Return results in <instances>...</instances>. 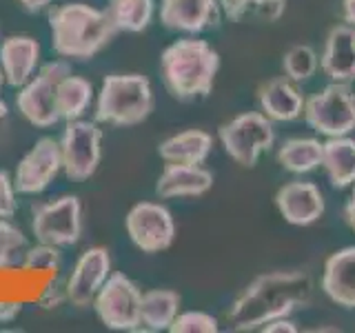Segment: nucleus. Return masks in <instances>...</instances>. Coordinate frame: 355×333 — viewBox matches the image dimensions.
Here are the masks:
<instances>
[{"instance_id":"obj_1","label":"nucleus","mask_w":355,"mask_h":333,"mask_svg":"<svg viewBox=\"0 0 355 333\" xmlns=\"http://www.w3.org/2000/svg\"><path fill=\"white\" fill-rule=\"evenodd\" d=\"M313 296V280L306 271H271L258 275L233 300L227 311L231 331H255L306 307Z\"/></svg>"},{"instance_id":"obj_2","label":"nucleus","mask_w":355,"mask_h":333,"mask_svg":"<svg viewBox=\"0 0 355 333\" xmlns=\"http://www.w3.org/2000/svg\"><path fill=\"white\" fill-rule=\"evenodd\" d=\"M51 47L64 60H89L116 38V25L105 9L67 3L49 11Z\"/></svg>"},{"instance_id":"obj_3","label":"nucleus","mask_w":355,"mask_h":333,"mask_svg":"<svg viewBox=\"0 0 355 333\" xmlns=\"http://www.w3.org/2000/svg\"><path fill=\"white\" fill-rule=\"evenodd\" d=\"M220 69V53L207 40L180 38L171 42L160 56L162 83L175 100L191 103L207 98Z\"/></svg>"},{"instance_id":"obj_4","label":"nucleus","mask_w":355,"mask_h":333,"mask_svg":"<svg viewBox=\"0 0 355 333\" xmlns=\"http://www.w3.org/2000/svg\"><path fill=\"white\" fill-rule=\"evenodd\" d=\"M153 107V87L147 76L111 74L100 85L94 118L100 125L136 127L151 116Z\"/></svg>"},{"instance_id":"obj_5","label":"nucleus","mask_w":355,"mask_h":333,"mask_svg":"<svg viewBox=\"0 0 355 333\" xmlns=\"http://www.w3.org/2000/svg\"><path fill=\"white\" fill-rule=\"evenodd\" d=\"M67 74H71L69 60H51L42 65L36 76L18 89L16 109L29 125L49 129L60 122L58 111H55V92H58V83Z\"/></svg>"},{"instance_id":"obj_6","label":"nucleus","mask_w":355,"mask_h":333,"mask_svg":"<svg viewBox=\"0 0 355 333\" xmlns=\"http://www.w3.org/2000/svg\"><path fill=\"white\" fill-rule=\"evenodd\" d=\"M304 120L320 136H349L355 129V92L351 83H331L304 100Z\"/></svg>"},{"instance_id":"obj_7","label":"nucleus","mask_w":355,"mask_h":333,"mask_svg":"<svg viewBox=\"0 0 355 333\" xmlns=\"http://www.w3.org/2000/svg\"><path fill=\"white\" fill-rule=\"evenodd\" d=\"M218 138L227 155L244 169L258 162L262 151H269L275 142L273 122L262 111H247L218 129Z\"/></svg>"},{"instance_id":"obj_8","label":"nucleus","mask_w":355,"mask_h":333,"mask_svg":"<svg viewBox=\"0 0 355 333\" xmlns=\"http://www.w3.org/2000/svg\"><path fill=\"white\" fill-rule=\"evenodd\" d=\"M62 171L71 182L89 180L103 160V129L100 122L69 120L60 136Z\"/></svg>"},{"instance_id":"obj_9","label":"nucleus","mask_w":355,"mask_h":333,"mask_svg":"<svg viewBox=\"0 0 355 333\" xmlns=\"http://www.w3.org/2000/svg\"><path fill=\"white\" fill-rule=\"evenodd\" d=\"M142 289L122 271H111L94 298L100 322L111 331H140Z\"/></svg>"},{"instance_id":"obj_10","label":"nucleus","mask_w":355,"mask_h":333,"mask_svg":"<svg viewBox=\"0 0 355 333\" xmlns=\"http://www.w3.org/2000/svg\"><path fill=\"white\" fill-rule=\"evenodd\" d=\"M31 231L38 242L71 247L83 236V203L78 196H60L31 209Z\"/></svg>"},{"instance_id":"obj_11","label":"nucleus","mask_w":355,"mask_h":333,"mask_svg":"<svg viewBox=\"0 0 355 333\" xmlns=\"http://www.w3.org/2000/svg\"><path fill=\"white\" fill-rule=\"evenodd\" d=\"M127 236L142 253H160L175 240V220L160 203H138L125 218Z\"/></svg>"},{"instance_id":"obj_12","label":"nucleus","mask_w":355,"mask_h":333,"mask_svg":"<svg viewBox=\"0 0 355 333\" xmlns=\"http://www.w3.org/2000/svg\"><path fill=\"white\" fill-rule=\"evenodd\" d=\"M60 171H62L60 140H55L51 136H42L22 155L16 166L14 173L16 191L25 196L42 194L44 189H49V185L58 178Z\"/></svg>"},{"instance_id":"obj_13","label":"nucleus","mask_w":355,"mask_h":333,"mask_svg":"<svg viewBox=\"0 0 355 333\" xmlns=\"http://www.w3.org/2000/svg\"><path fill=\"white\" fill-rule=\"evenodd\" d=\"M111 275V255L105 247H89L76 260L73 269L67 278L64 298L78 309L92 307L100 287Z\"/></svg>"},{"instance_id":"obj_14","label":"nucleus","mask_w":355,"mask_h":333,"mask_svg":"<svg viewBox=\"0 0 355 333\" xmlns=\"http://www.w3.org/2000/svg\"><path fill=\"white\" fill-rule=\"evenodd\" d=\"M275 207L288 225L306 227L324 214V196L313 182L293 180L277 189Z\"/></svg>"},{"instance_id":"obj_15","label":"nucleus","mask_w":355,"mask_h":333,"mask_svg":"<svg viewBox=\"0 0 355 333\" xmlns=\"http://www.w3.org/2000/svg\"><path fill=\"white\" fill-rule=\"evenodd\" d=\"M218 18V0H160V22L171 31L200 33L216 27Z\"/></svg>"},{"instance_id":"obj_16","label":"nucleus","mask_w":355,"mask_h":333,"mask_svg":"<svg viewBox=\"0 0 355 333\" xmlns=\"http://www.w3.org/2000/svg\"><path fill=\"white\" fill-rule=\"evenodd\" d=\"M0 69L9 87L20 89L40 69V42L31 36H7L0 42Z\"/></svg>"},{"instance_id":"obj_17","label":"nucleus","mask_w":355,"mask_h":333,"mask_svg":"<svg viewBox=\"0 0 355 333\" xmlns=\"http://www.w3.org/2000/svg\"><path fill=\"white\" fill-rule=\"evenodd\" d=\"M320 69L331 83L355 80V27L347 22L331 27L320 56Z\"/></svg>"},{"instance_id":"obj_18","label":"nucleus","mask_w":355,"mask_h":333,"mask_svg":"<svg viewBox=\"0 0 355 333\" xmlns=\"http://www.w3.org/2000/svg\"><path fill=\"white\" fill-rule=\"evenodd\" d=\"M214 187V173L202 164L166 162L155 182V194L160 198H198Z\"/></svg>"},{"instance_id":"obj_19","label":"nucleus","mask_w":355,"mask_h":333,"mask_svg":"<svg viewBox=\"0 0 355 333\" xmlns=\"http://www.w3.org/2000/svg\"><path fill=\"white\" fill-rule=\"evenodd\" d=\"M260 111L271 122H291L297 120L304 111V98L293 80L286 76L271 78L258 89Z\"/></svg>"},{"instance_id":"obj_20","label":"nucleus","mask_w":355,"mask_h":333,"mask_svg":"<svg viewBox=\"0 0 355 333\" xmlns=\"http://www.w3.org/2000/svg\"><path fill=\"white\" fill-rule=\"evenodd\" d=\"M322 291L331 302L355 309V247H344L329 255L322 273Z\"/></svg>"},{"instance_id":"obj_21","label":"nucleus","mask_w":355,"mask_h":333,"mask_svg":"<svg viewBox=\"0 0 355 333\" xmlns=\"http://www.w3.org/2000/svg\"><path fill=\"white\" fill-rule=\"evenodd\" d=\"M211 149H214V138L202 129H187L175 133V136L164 138L158 144V155L164 162H180V164H205Z\"/></svg>"},{"instance_id":"obj_22","label":"nucleus","mask_w":355,"mask_h":333,"mask_svg":"<svg viewBox=\"0 0 355 333\" xmlns=\"http://www.w3.org/2000/svg\"><path fill=\"white\" fill-rule=\"evenodd\" d=\"M322 169L331 187L347 189L355 185V140L349 136L329 138L322 147Z\"/></svg>"},{"instance_id":"obj_23","label":"nucleus","mask_w":355,"mask_h":333,"mask_svg":"<svg viewBox=\"0 0 355 333\" xmlns=\"http://www.w3.org/2000/svg\"><path fill=\"white\" fill-rule=\"evenodd\" d=\"M182 298L173 289H149L142 293L140 302V329L144 331H169L180 311Z\"/></svg>"},{"instance_id":"obj_24","label":"nucleus","mask_w":355,"mask_h":333,"mask_svg":"<svg viewBox=\"0 0 355 333\" xmlns=\"http://www.w3.org/2000/svg\"><path fill=\"white\" fill-rule=\"evenodd\" d=\"M94 85L83 76L67 74L58 83V92H55V111L58 118L69 122L83 118L94 100Z\"/></svg>"},{"instance_id":"obj_25","label":"nucleus","mask_w":355,"mask_h":333,"mask_svg":"<svg viewBox=\"0 0 355 333\" xmlns=\"http://www.w3.org/2000/svg\"><path fill=\"white\" fill-rule=\"evenodd\" d=\"M322 147L324 142L315 138H291L277 149V162L291 173H309L322 164Z\"/></svg>"},{"instance_id":"obj_26","label":"nucleus","mask_w":355,"mask_h":333,"mask_svg":"<svg viewBox=\"0 0 355 333\" xmlns=\"http://www.w3.org/2000/svg\"><path fill=\"white\" fill-rule=\"evenodd\" d=\"M105 11L118 31L140 33L151 25L155 0H107Z\"/></svg>"},{"instance_id":"obj_27","label":"nucleus","mask_w":355,"mask_h":333,"mask_svg":"<svg viewBox=\"0 0 355 333\" xmlns=\"http://www.w3.org/2000/svg\"><path fill=\"white\" fill-rule=\"evenodd\" d=\"M220 7L225 9L227 18L236 22H275L284 14L286 0H220Z\"/></svg>"},{"instance_id":"obj_28","label":"nucleus","mask_w":355,"mask_h":333,"mask_svg":"<svg viewBox=\"0 0 355 333\" xmlns=\"http://www.w3.org/2000/svg\"><path fill=\"white\" fill-rule=\"evenodd\" d=\"M320 58L311 44H295L282 58L284 76L293 83H306L315 76Z\"/></svg>"},{"instance_id":"obj_29","label":"nucleus","mask_w":355,"mask_h":333,"mask_svg":"<svg viewBox=\"0 0 355 333\" xmlns=\"http://www.w3.org/2000/svg\"><path fill=\"white\" fill-rule=\"evenodd\" d=\"M29 247L27 236L20 227H16L11 218H0V269L18 262Z\"/></svg>"},{"instance_id":"obj_30","label":"nucleus","mask_w":355,"mask_h":333,"mask_svg":"<svg viewBox=\"0 0 355 333\" xmlns=\"http://www.w3.org/2000/svg\"><path fill=\"white\" fill-rule=\"evenodd\" d=\"M220 325L218 320L205 314V311H184V314H178L173 325L169 327L171 333H218Z\"/></svg>"},{"instance_id":"obj_31","label":"nucleus","mask_w":355,"mask_h":333,"mask_svg":"<svg viewBox=\"0 0 355 333\" xmlns=\"http://www.w3.org/2000/svg\"><path fill=\"white\" fill-rule=\"evenodd\" d=\"M22 266H27V269H58L60 251L53 244L38 242L36 247H27L25 255H22Z\"/></svg>"},{"instance_id":"obj_32","label":"nucleus","mask_w":355,"mask_h":333,"mask_svg":"<svg viewBox=\"0 0 355 333\" xmlns=\"http://www.w3.org/2000/svg\"><path fill=\"white\" fill-rule=\"evenodd\" d=\"M14 178L7 171H0V218H14L18 211Z\"/></svg>"},{"instance_id":"obj_33","label":"nucleus","mask_w":355,"mask_h":333,"mask_svg":"<svg viewBox=\"0 0 355 333\" xmlns=\"http://www.w3.org/2000/svg\"><path fill=\"white\" fill-rule=\"evenodd\" d=\"M22 311L20 302H0V325H7V322L18 320Z\"/></svg>"},{"instance_id":"obj_34","label":"nucleus","mask_w":355,"mask_h":333,"mask_svg":"<svg viewBox=\"0 0 355 333\" xmlns=\"http://www.w3.org/2000/svg\"><path fill=\"white\" fill-rule=\"evenodd\" d=\"M262 331H266V333H277V331L295 333V331H297V327L293 325L291 320H286V318H277V320L269 322V325H264V327H262Z\"/></svg>"},{"instance_id":"obj_35","label":"nucleus","mask_w":355,"mask_h":333,"mask_svg":"<svg viewBox=\"0 0 355 333\" xmlns=\"http://www.w3.org/2000/svg\"><path fill=\"white\" fill-rule=\"evenodd\" d=\"M342 20L355 27V0H342Z\"/></svg>"},{"instance_id":"obj_36","label":"nucleus","mask_w":355,"mask_h":333,"mask_svg":"<svg viewBox=\"0 0 355 333\" xmlns=\"http://www.w3.org/2000/svg\"><path fill=\"white\" fill-rule=\"evenodd\" d=\"M18 3L25 7L27 11H31V14H38V11L47 9L53 3V0H18Z\"/></svg>"},{"instance_id":"obj_37","label":"nucleus","mask_w":355,"mask_h":333,"mask_svg":"<svg viewBox=\"0 0 355 333\" xmlns=\"http://www.w3.org/2000/svg\"><path fill=\"white\" fill-rule=\"evenodd\" d=\"M344 218H347V225L355 231V187H353V191H351V198H349L347 207H344Z\"/></svg>"},{"instance_id":"obj_38","label":"nucleus","mask_w":355,"mask_h":333,"mask_svg":"<svg viewBox=\"0 0 355 333\" xmlns=\"http://www.w3.org/2000/svg\"><path fill=\"white\" fill-rule=\"evenodd\" d=\"M7 116H9V107H7V103L0 100V120H5Z\"/></svg>"},{"instance_id":"obj_39","label":"nucleus","mask_w":355,"mask_h":333,"mask_svg":"<svg viewBox=\"0 0 355 333\" xmlns=\"http://www.w3.org/2000/svg\"><path fill=\"white\" fill-rule=\"evenodd\" d=\"M3 85H5V76H3V69H0V92H3Z\"/></svg>"},{"instance_id":"obj_40","label":"nucleus","mask_w":355,"mask_h":333,"mask_svg":"<svg viewBox=\"0 0 355 333\" xmlns=\"http://www.w3.org/2000/svg\"><path fill=\"white\" fill-rule=\"evenodd\" d=\"M218 3H220V0H218Z\"/></svg>"}]
</instances>
